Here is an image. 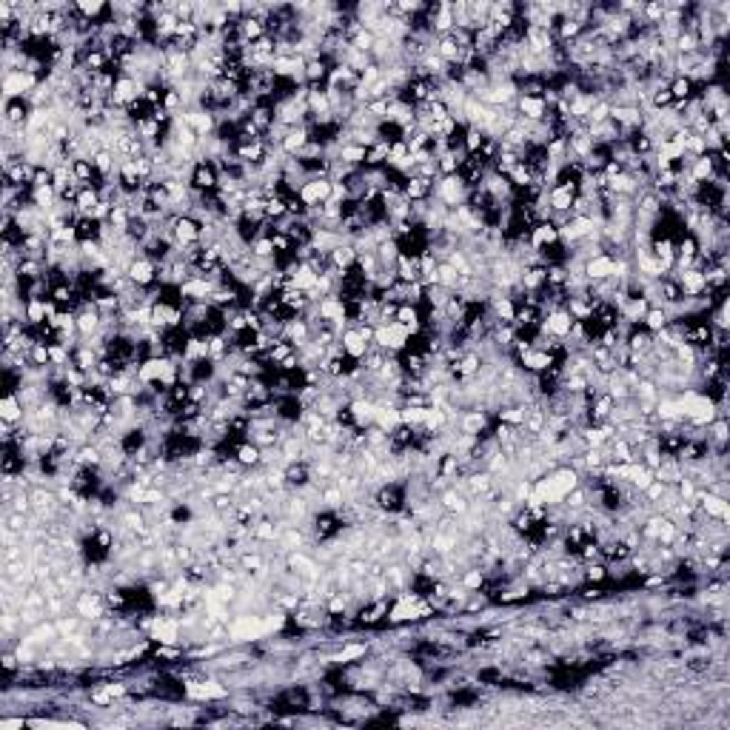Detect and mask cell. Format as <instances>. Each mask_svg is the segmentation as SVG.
I'll return each mask as SVG.
<instances>
[{"label": "cell", "instance_id": "obj_1", "mask_svg": "<svg viewBox=\"0 0 730 730\" xmlns=\"http://www.w3.org/2000/svg\"><path fill=\"white\" fill-rule=\"evenodd\" d=\"M434 200H437L442 208H448V211H454L457 206H462V203L468 200V188H465V183L459 180V174L439 177V180H437V188H434Z\"/></svg>", "mask_w": 730, "mask_h": 730}, {"label": "cell", "instance_id": "obj_2", "mask_svg": "<svg viewBox=\"0 0 730 730\" xmlns=\"http://www.w3.org/2000/svg\"><path fill=\"white\" fill-rule=\"evenodd\" d=\"M43 80L26 69H20V72H12V75H3V100H20V98H29V94L40 86Z\"/></svg>", "mask_w": 730, "mask_h": 730}, {"label": "cell", "instance_id": "obj_3", "mask_svg": "<svg viewBox=\"0 0 730 730\" xmlns=\"http://www.w3.org/2000/svg\"><path fill=\"white\" fill-rule=\"evenodd\" d=\"M183 696L197 699V702H220V699H228V688L215 682V679H203V682L188 679V682H183Z\"/></svg>", "mask_w": 730, "mask_h": 730}, {"label": "cell", "instance_id": "obj_4", "mask_svg": "<svg viewBox=\"0 0 730 730\" xmlns=\"http://www.w3.org/2000/svg\"><path fill=\"white\" fill-rule=\"evenodd\" d=\"M188 185H192L197 194L217 192V185H220V172L215 169V163L197 160L194 166H192V174H188Z\"/></svg>", "mask_w": 730, "mask_h": 730}, {"label": "cell", "instance_id": "obj_5", "mask_svg": "<svg viewBox=\"0 0 730 730\" xmlns=\"http://www.w3.org/2000/svg\"><path fill=\"white\" fill-rule=\"evenodd\" d=\"M574 322L576 320L568 311H565V309H551L542 320H539V331L548 334V337H554V340H568Z\"/></svg>", "mask_w": 730, "mask_h": 730}, {"label": "cell", "instance_id": "obj_6", "mask_svg": "<svg viewBox=\"0 0 730 730\" xmlns=\"http://www.w3.org/2000/svg\"><path fill=\"white\" fill-rule=\"evenodd\" d=\"M405 502H408V497H405V488L399 485L396 480H394V482H385V485H380V488H376V508H380V511L399 513V511L405 508Z\"/></svg>", "mask_w": 730, "mask_h": 730}, {"label": "cell", "instance_id": "obj_7", "mask_svg": "<svg viewBox=\"0 0 730 730\" xmlns=\"http://www.w3.org/2000/svg\"><path fill=\"white\" fill-rule=\"evenodd\" d=\"M331 188H334V183L328 180V177H320V180H309V183H302V188H300V200L309 206L311 211L314 208H320L325 200H331Z\"/></svg>", "mask_w": 730, "mask_h": 730}, {"label": "cell", "instance_id": "obj_8", "mask_svg": "<svg viewBox=\"0 0 730 730\" xmlns=\"http://www.w3.org/2000/svg\"><path fill=\"white\" fill-rule=\"evenodd\" d=\"M419 594L417 591H405L399 594L394 608L388 610V622L391 625H403V622H417V605H419Z\"/></svg>", "mask_w": 730, "mask_h": 730}, {"label": "cell", "instance_id": "obj_9", "mask_svg": "<svg viewBox=\"0 0 730 730\" xmlns=\"http://www.w3.org/2000/svg\"><path fill=\"white\" fill-rule=\"evenodd\" d=\"M200 228H203L200 220H194L192 215H183V217H177L174 226H172V237H174V243H177L180 248L194 246V243H200Z\"/></svg>", "mask_w": 730, "mask_h": 730}, {"label": "cell", "instance_id": "obj_10", "mask_svg": "<svg viewBox=\"0 0 730 730\" xmlns=\"http://www.w3.org/2000/svg\"><path fill=\"white\" fill-rule=\"evenodd\" d=\"M582 277L587 282L610 280V277H614V257H610V254H594V257H587L585 266H582Z\"/></svg>", "mask_w": 730, "mask_h": 730}, {"label": "cell", "instance_id": "obj_11", "mask_svg": "<svg viewBox=\"0 0 730 730\" xmlns=\"http://www.w3.org/2000/svg\"><path fill=\"white\" fill-rule=\"evenodd\" d=\"M180 619H166V617H154V625L149 630V639L157 645H177L180 642Z\"/></svg>", "mask_w": 730, "mask_h": 730}, {"label": "cell", "instance_id": "obj_12", "mask_svg": "<svg viewBox=\"0 0 730 730\" xmlns=\"http://www.w3.org/2000/svg\"><path fill=\"white\" fill-rule=\"evenodd\" d=\"M215 286L217 282L208 280V277H192L180 286V297H183V302H208Z\"/></svg>", "mask_w": 730, "mask_h": 730}, {"label": "cell", "instance_id": "obj_13", "mask_svg": "<svg viewBox=\"0 0 730 730\" xmlns=\"http://www.w3.org/2000/svg\"><path fill=\"white\" fill-rule=\"evenodd\" d=\"M314 533L320 542H328V539H334L343 533V520H340V513L331 511V508H325L314 516Z\"/></svg>", "mask_w": 730, "mask_h": 730}, {"label": "cell", "instance_id": "obj_14", "mask_svg": "<svg viewBox=\"0 0 730 730\" xmlns=\"http://www.w3.org/2000/svg\"><path fill=\"white\" fill-rule=\"evenodd\" d=\"M516 114L522 117V120H528V123H542L545 117H548V106H545V100L542 98H531V94H520V98H516Z\"/></svg>", "mask_w": 730, "mask_h": 730}, {"label": "cell", "instance_id": "obj_15", "mask_svg": "<svg viewBox=\"0 0 730 730\" xmlns=\"http://www.w3.org/2000/svg\"><path fill=\"white\" fill-rule=\"evenodd\" d=\"M126 274H129V280L134 282L137 289H149L152 282L157 280V263H154V260H149V257H143V254H140L137 260H134V263L126 268Z\"/></svg>", "mask_w": 730, "mask_h": 730}, {"label": "cell", "instance_id": "obj_16", "mask_svg": "<svg viewBox=\"0 0 730 730\" xmlns=\"http://www.w3.org/2000/svg\"><path fill=\"white\" fill-rule=\"evenodd\" d=\"M516 360L522 363L525 371H533V374H545V371H551L559 363L554 354H548V351H542V348H528V351H522V354H516Z\"/></svg>", "mask_w": 730, "mask_h": 730}, {"label": "cell", "instance_id": "obj_17", "mask_svg": "<svg viewBox=\"0 0 730 730\" xmlns=\"http://www.w3.org/2000/svg\"><path fill=\"white\" fill-rule=\"evenodd\" d=\"M309 140H311V131H309V126H294V129H289V134L282 137V143H280V152H282V157H297L305 146H309Z\"/></svg>", "mask_w": 730, "mask_h": 730}, {"label": "cell", "instance_id": "obj_18", "mask_svg": "<svg viewBox=\"0 0 730 730\" xmlns=\"http://www.w3.org/2000/svg\"><path fill=\"white\" fill-rule=\"evenodd\" d=\"M528 243H531L533 251H542V248L559 243V231H556V226H554L551 220H542V223H536V226L528 231Z\"/></svg>", "mask_w": 730, "mask_h": 730}, {"label": "cell", "instance_id": "obj_19", "mask_svg": "<svg viewBox=\"0 0 730 730\" xmlns=\"http://www.w3.org/2000/svg\"><path fill=\"white\" fill-rule=\"evenodd\" d=\"M340 345H343V351H345V354H348L351 360H357V363L365 357V351L371 348V345H368V343L360 337L357 325H354V328H345V331L340 334Z\"/></svg>", "mask_w": 730, "mask_h": 730}, {"label": "cell", "instance_id": "obj_20", "mask_svg": "<svg viewBox=\"0 0 730 730\" xmlns=\"http://www.w3.org/2000/svg\"><path fill=\"white\" fill-rule=\"evenodd\" d=\"M234 459H237L243 468H260L263 465V448L251 439H243V442H237V448H234Z\"/></svg>", "mask_w": 730, "mask_h": 730}, {"label": "cell", "instance_id": "obj_21", "mask_svg": "<svg viewBox=\"0 0 730 730\" xmlns=\"http://www.w3.org/2000/svg\"><path fill=\"white\" fill-rule=\"evenodd\" d=\"M545 282H548V266L536 263V266L522 268V277H520V289L522 291H542Z\"/></svg>", "mask_w": 730, "mask_h": 730}, {"label": "cell", "instance_id": "obj_22", "mask_svg": "<svg viewBox=\"0 0 730 730\" xmlns=\"http://www.w3.org/2000/svg\"><path fill=\"white\" fill-rule=\"evenodd\" d=\"M328 257H331V266L343 274V271H348V268H354L357 266V248L351 246L348 240L345 243H340L334 251H328Z\"/></svg>", "mask_w": 730, "mask_h": 730}, {"label": "cell", "instance_id": "obj_23", "mask_svg": "<svg viewBox=\"0 0 730 730\" xmlns=\"http://www.w3.org/2000/svg\"><path fill=\"white\" fill-rule=\"evenodd\" d=\"M488 309L493 317H497V322H513V317H516V302H513V297H505V294H493Z\"/></svg>", "mask_w": 730, "mask_h": 730}, {"label": "cell", "instance_id": "obj_24", "mask_svg": "<svg viewBox=\"0 0 730 730\" xmlns=\"http://www.w3.org/2000/svg\"><path fill=\"white\" fill-rule=\"evenodd\" d=\"M485 428H488V417H485V411H480V408L465 411L462 419H459V431H462V434H474V437H480V434H485Z\"/></svg>", "mask_w": 730, "mask_h": 730}, {"label": "cell", "instance_id": "obj_25", "mask_svg": "<svg viewBox=\"0 0 730 730\" xmlns=\"http://www.w3.org/2000/svg\"><path fill=\"white\" fill-rule=\"evenodd\" d=\"M200 360H208V337L188 334L185 351H183V363H200Z\"/></svg>", "mask_w": 730, "mask_h": 730}, {"label": "cell", "instance_id": "obj_26", "mask_svg": "<svg viewBox=\"0 0 730 730\" xmlns=\"http://www.w3.org/2000/svg\"><path fill=\"white\" fill-rule=\"evenodd\" d=\"M289 280H291V286L300 289V291H309L317 286V271H311L305 263H297L291 271H289Z\"/></svg>", "mask_w": 730, "mask_h": 730}, {"label": "cell", "instance_id": "obj_27", "mask_svg": "<svg viewBox=\"0 0 730 730\" xmlns=\"http://www.w3.org/2000/svg\"><path fill=\"white\" fill-rule=\"evenodd\" d=\"M23 414H26V405L20 403L17 394H9L3 403H0V419H3V422H12V426H17V422L23 419Z\"/></svg>", "mask_w": 730, "mask_h": 730}, {"label": "cell", "instance_id": "obj_28", "mask_svg": "<svg viewBox=\"0 0 730 730\" xmlns=\"http://www.w3.org/2000/svg\"><path fill=\"white\" fill-rule=\"evenodd\" d=\"M75 231H77V243H94V240H100L103 223H98L94 217H77Z\"/></svg>", "mask_w": 730, "mask_h": 730}, {"label": "cell", "instance_id": "obj_29", "mask_svg": "<svg viewBox=\"0 0 730 730\" xmlns=\"http://www.w3.org/2000/svg\"><path fill=\"white\" fill-rule=\"evenodd\" d=\"M642 325L648 328L650 334L662 331L665 325H670V314H668V309H662V305H650V309H648V314L642 317Z\"/></svg>", "mask_w": 730, "mask_h": 730}, {"label": "cell", "instance_id": "obj_30", "mask_svg": "<svg viewBox=\"0 0 730 730\" xmlns=\"http://www.w3.org/2000/svg\"><path fill=\"white\" fill-rule=\"evenodd\" d=\"M439 502H442V508H445V511H448V513H457V516H465V513H468V508H471V505H468V500L462 497V493H459L457 488H448V491H445Z\"/></svg>", "mask_w": 730, "mask_h": 730}, {"label": "cell", "instance_id": "obj_31", "mask_svg": "<svg viewBox=\"0 0 730 730\" xmlns=\"http://www.w3.org/2000/svg\"><path fill=\"white\" fill-rule=\"evenodd\" d=\"M46 302H49V297H35V300H26V322L35 328V325H43V322H49V317H46Z\"/></svg>", "mask_w": 730, "mask_h": 730}, {"label": "cell", "instance_id": "obj_32", "mask_svg": "<svg viewBox=\"0 0 730 730\" xmlns=\"http://www.w3.org/2000/svg\"><path fill=\"white\" fill-rule=\"evenodd\" d=\"M399 243L391 237V240H383L380 246H376V257H380V266L383 268H394L396 266V260H399Z\"/></svg>", "mask_w": 730, "mask_h": 730}, {"label": "cell", "instance_id": "obj_33", "mask_svg": "<svg viewBox=\"0 0 730 730\" xmlns=\"http://www.w3.org/2000/svg\"><path fill=\"white\" fill-rule=\"evenodd\" d=\"M696 86L688 80V77H673L670 83H668V91H670V98H673V103H682V100H691V98H696V91H693Z\"/></svg>", "mask_w": 730, "mask_h": 730}, {"label": "cell", "instance_id": "obj_34", "mask_svg": "<svg viewBox=\"0 0 730 730\" xmlns=\"http://www.w3.org/2000/svg\"><path fill=\"white\" fill-rule=\"evenodd\" d=\"M385 614H388V605H385V599H374L371 605L360 608V622H363V625H376V622H380Z\"/></svg>", "mask_w": 730, "mask_h": 730}, {"label": "cell", "instance_id": "obj_35", "mask_svg": "<svg viewBox=\"0 0 730 730\" xmlns=\"http://www.w3.org/2000/svg\"><path fill=\"white\" fill-rule=\"evenodd\" d=\"M465 488L474 493V497H482V493H488L493 488V474H488V471H482V474H471L465 480Z\"/></svg>", "mask_w": 730, "mask_h": 730}, {"label": "cell", "instance_id": "obj_36", "mask_svg": "<svg viewBox=\"0 0 730 730\" xmlns=\"http://www.w3.org/2000/svg\"><path fill=\"white\" fill-rule=\"evenodd\" d=\"M485 140H488V137H485L482 129L468 126V129H465V137H462V149H465V154H480V149H482Z\"/></svg>", "mask_w": 730, "mask_h": 730}, {"label": "cell", "instance_id": "obj_37", "mask_svg": "<svg viewBox=\"0 0 730 730\" xmlns=\"http://www.w3.org/2000/svg\"><path fill=\"white\" fill-rule=\"evenodd\" d=\"M585 568H582V579L585 582H594V585H599V582H605L608 579V565H602L599 559H594V562H582Z\"/></svg>", "mask_w": 730, "mask_h": 730}, {"label": "cell", "instance_id": "obj_38", "mask_svg": "<svg viewBox=\"0 0 730 730\" xmlns=\"http://www.w3.org/2000/svg\"><path fill=\"white\" fill-rule=\"evenodd\" d=\"M365 650H368V645H345L340 653H334L331 656V662L334 665H348V662H354V659H363L365 656Z\"/></svg>", "mask_w": 730, "mask_h": 730}, {"label": "cell", "instance_id": "obj_39", "mask_svg": "<svg viewBox=\"0 0 730 730\" xmlns=\"http://www.w3.org/2000/svg\"><path fill=\"white\" fill-rule=\"evenodd\" d=\"M485 582H488L485 571H480V568H468L459 585L465 587V591H471V594H474V591H482V587H485Z\"/></svg>", "mask_w": 730, "mask_h": 730}, {"label": "cell", "instance_id": "obj_40", "mask_svg": "<svg viewBox=\"0 0 730 730\" xmlns=\"http://www.w3.org/2000/svg\"><path fill=\"white\" fill-rule=\"evenodd\" d=\"M49 360H52V365H60V368L72 365V348L63 345V343H49Z\"/></svg>", "mask_w": 730, "mask_h": 730}, {"label": "cell", "instance_id": "obj_41", "mask_svg": "<svg viewBox=\"0 0 730 730\" xmlns=\"http://www.w3.org/2000/svg\"><path fill=\"white\" fill-rule=\"evenodd\" d=\"M248 248H251V257H257V260H274V243H271V237H257Z\"/></svg>", "mask_w": 730, "mask_h": 730}, {"label": "cell", "instance_id": "obj_42", "mask_svg": "<svg viewBox=\"0 0 730 730\" xmlns=\"http://www.w3.org/2000/svg\"><path fill=\"white\" fill-rule=\"evenodd\" d=\"M29 363L37 365V368H49L52 360H49V343H35L32 351H29Z\"/></svg>", "mask_w": 730, "mask_h": 730}, {"label": "cell", "instance_id": "obj_43", "mask_svg": "<svg viewBox=\"0 0 730 730\" xmlns=\"http://www.w3.org/2000/svg\"><path fill=\"white\" fill-rule=\"evenodd\" d=\"M437 274H439V286H442V289H448V291H454V289H457V280H459V274H457V268H454V266H448V263H439Z\"/></svg>", "mask_w": 730, "mask_h": 730}, {"label": "cell", "instance_id": "obj_44", "mask_svg": "<svg viewBox=\"0 0 730 730\" xmlns=\"http://www.w3.org/2000/svg\"><path fill=\"white\" fill-rule=\"evenodd\" d=\"M240 565H243L246 574H254V571H263L266 568V559L260 554H243L240 556Z\"/></svg>", "mask_w": 730, "mask_h": 730}, {"label": "cell", "instance_id": "obj_45", "mask_svg": "<svg viewBox=\"0 0 730 730\" xmlns=\"http://www.w3.org/2000/svg\"><path fill=\"white\" fill-rule=\"evenodd\" d=\"M345 610H348V599L343 594H331V602H328V614L340 617V614H345Z\"/></svg>", "mask_w": 730, "mask_h": 730}, {"label": "cell", "instance_id": "obj_46", "mask_svg": "<svg viewBox=\"0 0 730 730\" xmlns=\"http://www.w3.org/2000/svg\"><path fill=\"white\" fill-rule=\"evenodd\" d=\"M103 688H106V693H109L111 699H123V696H129V691H131V688L126 685V682H106Z\"/></svg>", "mask_w": 730, "mask_h": 730}, {"label": "cell", "instance_id": "obj_47", "mask_svg": "<svg viewBox=\"0 0 730 730\" xmlns=\"http://www.w3.org/2000/svg\"><path fill=\"white\" fill-rule=\"evenodd\" d=\"M17 662H20V659L15 653H9V650L3 653V668H6V673H15L17 670Z\"/></svg>", "mask_w": 730, "mask_h": 730}, {"label": "cell", "instance_id": "obj_48", "mask_svg": "<svg viewBox=\"0 0 730 730\" xmlns=\"http://www.w3.org/2000/svg\"><path fill=\"white\" fill-rule=\"evenodd\" d=\"M602 594H605L602 587H585V594H582V596H585L587 602H591V599H602Z\"/></svg>", "mask_w": 730, "mask_h": 730}, {"label": "cell", "instance_id": "obj_49", "mask_svg": "<svg viewBox=\"0 0 730 730\" xmlns=\"http://www.w3.org/2000/svg\"><path fill=\"white\" fill-rule=\"evenodd\" d=\"M23 724V719H3L0 722V727H20Z\"/></svg>", "mask_w": 730, "mask_h": 730}]
</instances>
